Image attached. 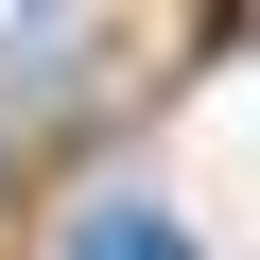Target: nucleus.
Returning a JSON list of instances; mask_svg holds the SVG:
<instances>
[{
    "instance_id": "obj_1",
    "label": "nucleus",
    "mask_w": 260,
    "mask_h": 260,
    "mask_svg": "<svg viewBox=\"0 0 260 260\" xmlns=\"http://www.w3.org/2000/svg\"><path fill=\"white\" fill-rule=\"evenodd\" d=\"M70 260H191V243H174L139 191H87V208H70Z\"/></svg>"
}]
</instances>
